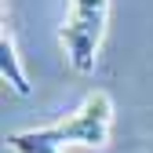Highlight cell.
I'll use <instances>...</instances> for the list:
<instances>
[{
  "instance_id": "obj_1",
  "label": "cell",
  "mask_w": 153,
  "mask_h": 153,
  "mask_svg": "<svg viewBox=\"0 0 153 153\" xmlns=\"http://www.w3.org/2000/svg\"><path fill=\"white\" fill-rule=\"evenodd\" d=\"M109 128H113V99L106 91H91L69 117L55 120V124H44V128H33V135L40 142H51V146H69V142L106 146Z\"/></svg>"
},
{
  "instance_id": "obj_2",
  "label": "cell",
  "mask_w": 153,
  "mask_h": 153,
  "mask_svg": "<svg viewBox=\"0 0 153 153\" xmlns=\"http://www.w3.org/2000/svg\"><path fill=\"white\" fill-rule=\"evenodd\" d=\"M109 18V0H69V18L62 26V44L73 69L91 73L95 59H99V44L106 33Z\"/></svg>"
},
{
  "instance_id": "obj_3",
  "label": "cell",
  "mask_w": 153,
  "mask_h": 153,
  "mask_svg": "<svg viewBox=\"0 0 153 153\" xmlns=\"http://www.w3.org/2000/svg\"><path fill=\"white\" fill-rule=\"evenodd\" d=\"M0 76L18 91V95H29V76L22 69V59H18V48H15V36L4 26L0 29Z\"/></svg>"
},
{
  "instance_id": "obj_4",
  "label": "cell",
  "mask_w": 153,
  "mask_h": 153,
  "mask_svg": "<svg viewBox=\"0 0 153 153\" xmlns=\"http://www.w3.org/2000/svg\"><path fill=\"white\" fill-rule=\"evenodd\" d=\"M7 146H11L15 153H62V146L40 142L33 131H15V135H7Z\"/></svg>"
}]
</instances>
